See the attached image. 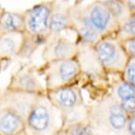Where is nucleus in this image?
I'll use <instances>...</instances> for the list:
<instances>
[{
	"label": "nucleus",
	"mask_w": 135,
	"mask_h": 135,
	"mask_svg": "<svg viewBox=\"0 0 135 135\" xmlns=\"http://www.w3.org/2000/svg\"><path fill=\"white\" fill-rule=\"evenodd\" d=\"M112 97L119 103L129 99L135 98V86L126 80L120 81L114 86Z\"/></svg>",
	"instance_id": "obj_18"
},
{
	"label": "nucleus",
	"mask_w": 135,
	"mask_h": 135,
	"mask_svg": "<svg viewBox=\"0 0 135 135\" xmlns=\"http://www.w3.org/2000/svg\"><path fill=\"white\" fill-rule=\"evenodd\" d=\"M120 135H135V115L128 118L126 128L120 132Z\"/></svg>",
	"instance_id": "obj_23"
},
{
	"label": "nucleus",
	"mask_w": 135,
	"mask_h": 135,
	"mask_svg": "<svg viewBox=\"0 0 135 135\" xmlns=\"http://www.w3.org/2000/svg\"><path fill=\"white\" fill-rule=\"evenodd\" d=\"M6 88L36 95L46 93L44 82L40 80L38 74L32 69L26 67L18 70L12 74Z\"/></svg>",
	"instance_id": "obj_6"
},
{
	"label": "nucleus",
	"mask_w": 135,
	"mask_h": 135,
	"mask_svg": "<svg viewBox=\"0 0 135 135\" xmlns=\"http://www.w3.org/2000/svg\"><path fill=\"white\" fill-rule=\"evenodd\" d=\"M124 73V80L135 86V58H130Z\"/></svg>",
	"instance_id": "obj_21"
},
{
	"label": "nucleus",
	"mask_w": 135,
	"mask_h": 135,
	"mask_svg": "<svg viewBox=\"0 0 135 135\" xmlns=\"http://www.w3.org/2000/svg\"><path fill=\"white\" fill-rule=\"evenodd\" d=\"M25 120L8 109H0V135H14L24 132Z\"/></svg>",
	"instance_id": "obj_12"
},
{
	"label": "nucleus",
	"mask_w": 135,
	"mask_h": 135,
	"mask_svg": "<svg viewBox=\"0 0 135 135\" xmlns=\"http://www.w3.org/2000/svg\"><path fill=\"white\" fill-rule=\"evenodd\" d=\"M131 38H135V13L130 15L118 30V39H120V42Z\"/></svg>",
	"instance_id": "obj_19"
},
{
	"label": "nucleus",
	"mask_w": 135,
	"mask_h": 135,
	"mask_svg": "<svg viewBox=\"0 0 135 135\" xmlns=\"http://www.w3.org/2000/svg\"><path fill=\"white\" fill-rule=\"evenodd\" d=\"M50 102L61 111H66L83 105L81 93L73 84L46 92Z\"/></svg>",
	"instance_id": "obj_8"
},
{
	"label": "nucleus",
	"mask_w": 135,
	"mask_h": 135,
	"mask_svg": "<svg viewBox=\"0 0 135 135\" xmlns=\"http://www.w3.org/2000/svg\"><path fill=\"white\" fill-rule=\"evenodd\" d=\"M25 25L26 21L20 14L7 12L4 14L0 20V34L4 35L11 33H18V31L23 28Z\"/></svg>",
	"instance_id": "obj_13"
},
{
	"label": "nucleus",
	"mask_w": 135,
	"mask_h": 135,
	"mask_svg": "<svg viewBox=\"0 0 135 135\" xmlns=\"http://www.w3.org/2000/svg\"><path fill=\"white\" fill-rule=\"evenodd\" d=\"M38 95L36 94L4 88L0 89V109L14 112L26 122Z\"/></svg>",
	"instance_id": "obj_5"
},
{
	"label": "nucleus",
	"mask_w": 135,
	"mask_h": 135,
	"mask_svg": "<svg viewBox=\"0 0 135 135\" xmlns=\"http://www.w3.org/2000/svg\"><path fill=\"white\" fill-rule=\"evenodd\" d=\"M23 38L19 37L15 33L0 36V53L4 56H11L20 52Z\"/></svg>",
	"instance_id": "obj_15"
},
{
	"label": "nucleus",
	"mask_w": 135,
	"mask_h": 135,
	"mask_svg": "<svg viewBox=\"0 0 135 135\" xmlns=\"http://www.w3.org/2000/svg\"><path fill=\"white\" fill-rule=\"evenodd\" d=\"M120 104L124 111L128 116V118L135 115V98L129 99V100L121 103Z\"/></svg>",
	"instance_id": "obj_22"
},
{
	"label": "nucleus",
	"mask_w": 135,
	"mask_h": 135,
	"mask_svg": "<svg viewBox=\"0 0 135 135\" xmlns=\"http://www.w3.org/2000/svg\"><path fill=\"white\" fill-rule=\"evenodd\" d=\"M93 117L100 126H104L105 128L118 133L123 132L128 121V116L124 111L121 104L113 97L99 103L94 109Z\"/></svg>",
	"instance_id": "obj_4"
},
{
	"label": "nucleus",
	"mask_w": 135,
	"mask_h": 135,
	"mask_svg": "<svg viewBox=\"0 0 135 135\" xmlns=\"http://www.w3.org/2000/svg\"><path fill=\"white\" fill-rule=\"evenodd\" d=\"M62 112L65 127L78 123H85L88 120V112L84 105H80L74 109Z\"/></svg>",
	"instance_id": "obj_17"
},
{
	"label": "nucleus",
	"mask_w": 135,
	"mask_h": 135,
	"mask_svg": "<svg viewBox=\"0 0 135 135\" xmlns=\"http://www.w3.org/2000/svg\"><path fill=\"white\" fill-rule=\"evenodd\" d=\"M80 73V65L75 58L48 62L43 76L46 92L72 85Z\"/></svg>",
	"instance_id": "obj_2"
},
{
	"label": "nucleus",
	"mask_w": 135,
	"mask_h": 135,
	"mask_svg": "<svg viewBox=\"0 0 135 135\" xmlns=\"http://www.w3.org/2000/svg\"><path fill=\"white\" fill-rule=\"evenodd\" d=\"M64 135H94V131L88 123H78L68 126L63 130Z\"/></svg>",
	"instance_id": "obj_20"
},
{
	"label": "nucleus",
	"mask_w": 135,
	"mask_h": 135,
	"mask_svg": "<svg viewBox=\"0 0 135 135\" xmlns=\"http://www.w3.org/2000/svg\"><path fill=\"white\" fill-rule=\"evenodd\" d=\"M131 13H135V0H123Z\"/></svg>",
	"instance_id": "obj_24"
},
{
	"label": "nucleus",
	"mask_w": 135,
	"mask_h": 135,
	"mask_svg": "<svg viewBox=\"0 0 135 135\" xmlns=\"http://www.w3.org/2000/svg\"><path fill=\"white\" fill-rule=\"evenodd\" d=\"M95 51L102 66L110 71L124 72L130 59L118 40L102 39L95 44Z\"/></svg>",
	"instance_id": "obj_3"
},
{
	"label": "nucleus",
	"mask_w": 135,
	"mask_h": 135,
	"mask_svg": "<svg viewBox=\"0 0 135 135\" xmlns=\"http://www.w3.org/2000/svg\"><path fill=\"white\" fill-rule=\"evenodd\" d=\"M14 135H26L25 132H21V133H18V134H14Z\"/></svg>",
	"instance_id": "obj_25"
},
{
	"label": "nucleus",
	"mask_w": 135,
	"mask_h": 135,
	"mask_svg": "<svg viewBox=\"0 0 135 135\" xmlns=\"http://www.w3.org/2000/svg\"><path fill=\"white\" fill-rule=\"evenodd\" d=\"M74 24L84 42L95 45L102 40V35L91 24L85 9L82 11L75 12Z\"/></svg>",
	"instance_id": "obj_11"
},
{
	"label": "nucleus",
	"mask_w": 135,
	"mask_h": 135,
	"mask_svg": "<svg viewBox=\"0 0 135 135\" xmlns=\"http://www.w3.org/2000/svg\"><path fill=\"white\" fill-rule=\"evenodd\" d=\"M71 17L68 13L57 12L51 15L50 20L49 32L52 35H59L64 30L69 27Z\"/></svg>",
	"instance_id": "obj_16"
},
{
	"label": "nucleus",
	"mask_w": 135,
	"mask_h": 135,
	"mask_svg": "<svg viewBox=\"0 0 135 135\" xmlns=\"http://www.w3.org/2000/svg\"><path fill=\"white\" fill-rule=\"evenodd\" d=\"M78 53V47L68 39L58 37L53 39L45 48L42 57L46 62L74 58Z\"/></svg>",
	"instance_id": "obj_9"
},
{
	"label": "nucleus",
	"mask_w": 135,
	"mask_h": 135,
	"mask_svg": "<svg viewBox=\"0 0 135 135\" xmlns=\"http://www.w3.org/2000/svg\"><path fill=\"white\" fill-rule=\"evenodd\" d=\"M93 27L102 36L114 30H119L120 25L112 17L102 2H95L85 8Z\"/></svg>",
	"instance_id": "obj_7"
},
{
	"label": "nucleus",
	"mask_w": 135,
	"mask_h": 135,
	"mask_svg": "<svg viewBox=\"0 0 135 135\" xmlns=\"http://www.w3.org/2000/svg\"><path fill=\"white\" fill-rule=\"evenodd\" d=\"M101 2L120 26L132 14L123 0H103Z\"/></svg>",
	"instance_id": "obj_14"
},
{
	"label": "nucleus",
	"mask_w": 135,
	"mask_h": 135,
	"mask_svg": "<svg viewBox=\"0 0 135 135\" xmlns=\"http://www.w3.org/2000/svg\"><path fill=\"white\" fill-rule=\"evenodd\" d=\"M64 128L63 112L50 102L46 93L38 95L25 122V134L59 135Z\"/></svg>",
	"instance_id": "obj_1"
},
{
	"label": "nucleus",
	"mask_w": 135,
	"mask_h": 135,
	"mask_svg": "<svg viewBox=\"0 0 135 135\" xmlns=\"http://www.w3.org/2000/svg\"><path fill=\"white\" fill-rule=\"evenodd\" d=\"M51 10L46 4H39L29 12L26 26L33 35H44L49 32Z\"/></svg>",
	"instance_id": "obj_10"
}]
</instances>
